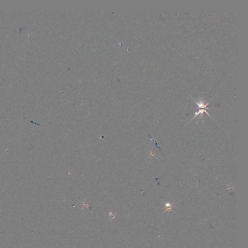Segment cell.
<instances>
[{
    "mask_svg": "<svg viewBox=\"0 0 248 248\" xmlns=\"http://www.w3.org/2000/svg\"><path fill=\"white\" fill-rule=\"evenodd\" d=\"M154 155H155V154H154V153L153 152H150V156H154Z\"/></svg>",
    "mask_w": 248,
    "mask_h": 248,
    "instance_id": "cell-3",
    "label": "cell"
},
{
    "mask_svg": "<svg viewBox=\"0 0 248 248\" xmlns=\"http://www.w3.org/2000/svg\"><path fill=\"white\" fill-rule=\"evenodd\" d=\"M204 112H205V113H207L209 116H210L209 114H208V113L206 112V109H202V110H200L198 112H196L195 113V116H194V117H193V118H192V120H193L194 118H195L196 117L197 115H199V114H200V113H201L202 115H203V113H204Z\"/></svg>",
    "mask_w": 248,
    "mask_h": 248,
    "instance_id": "cell-2",
    "label": "cell"
},
{
    "mask_svg": "<svg viewBox=\"0 0 248 248\" xmlns=\"http://www.w3.org/2000/svg\"><path fill=\"white\" fill-rule=\"evenodd\" d=\"M194 101L197 104V105L198 106L199 108H203V109H206V110L209 109L208 108H207V106L208 105V104H209V103H207L206 104H205L204 103V101H202V100L198 101V102L196 101Z\"/></svg>",
    "mask_w": 248,
    "mask_h": 248,
    "instance_id": "cell-1",
    "label": "cell"
}]
</instances>
